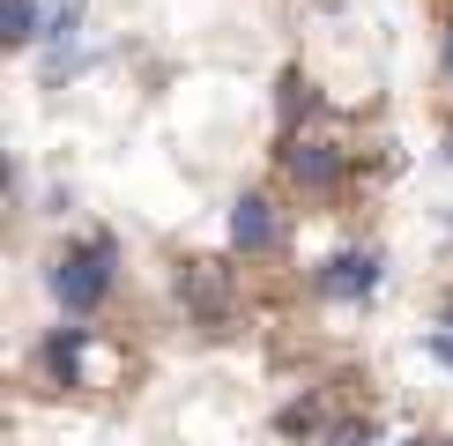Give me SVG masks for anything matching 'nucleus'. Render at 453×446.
I'll list each match as a JSON object with an SVG mask.
<instances>
[{
    "label": "nucleus",
    "instance_id": "1",
    "mask_svg": "<svg viewBox=\"0 0 453 446\" xmlns=\"http://www.w3.org/2000/svg\"><path fill=\"white\" fill-rule=\"evenodd\" d=\"M111 283V246H89V253H67L60 268H52V290H60L67 312H89Z\"/></svg>",
    "mask_w": 453,
    "mask_h": 446
},
{
    "label": "nucleus",
    "instance_id": "2",
    "mask_svg": "<svg viewBox=\"0 0 453 446\" xmlns=\"http://www.w3.org/2000/svg\"><path fill=\"white\" fill-rule=\"evenodd\" d=\"M319 290L327 297H372L380 290V253H334L327 275H319Z\"/></svg>",
    "mask_w": 453,
    "mask_h": 446
},
{
    "label": "nucleus",
    "instance_id": "3",
    "mask_svg": "<svg viewBox=\"0 0 453 446\" xmlns=\"http://www.w3.org/2000/svg\"><path fill=\"white\" fill-rule=\"evenodd\" d=\"M45 358L60 365L67 380H74V372H89V380H104V372H111V358H104V350H89V334H82V327H60V334H52V350H45Z\"/></svg>",
    "mask_w": 453,
    "mask_h": 446
},
{
    "label": "nucleus",
    "instance_id": "4",
    "mask_svg": "<svg viewBox=\"0 0 453 446\" xmlns=\"http://www.w3.org/2000/svg\"><path fill=\"white\" fill-rule=\"evenodd\" d=\"M231 238H238L245 253L275 246V216H268V201H238V209H231Z\"/></svg>",
    "mask_w": 453,
    "mask_h": 446
},
{
    "label": "nucleus",
    "instance_id": "5",
    "mask_svg": "<svg viewBox=\"0 0 453 446\" xmlns=\"http://www.w3.org/2000/svg\"><path fill=\"white\" fill-rule=\"evenodd\" d=\"M290 172L312 179V186H327V179H334V149H327V142H297V149H290Z\"/></svg>",
    "mask_w": 453,
    "mask_h": 446
},
{
    "label": "nucleus",
    "instance_id": "6",
    "mask_svg": "<svg viewBox=\"0 0 453 446\" xmlns=\"http://www.w3.org/2000/svg\"><path fill=\"white\" fill-rule=\"evenodd\" d=\"M0 37H8V45H30L37 37V0H8V8H0Z\"/></svg>",
    "mask_w": 453,
    "mask_h": 446
},
{
    "label": "nucleus",
    "instance_id": "7",
    "mask_svg": "<svg viewBox=\"0 0 453 446\" xmlns=\"http://www.w3.org/2000/svg\"><path fill=\"white\" fill-rule=\"evenodd\" d=\"M186 297H194L201 312H223V283H216L209 260H194V268H186Z\"/></svg>",
    "mask_w": 453,
    "mask_h": 446
},
{
    "label": "nucleus",
    "instance_id": "8",
    "mask_svg": "<svg viewBox=\"0 0 453 446\" xmlns=\"http://www.w3.org/2000/svg\"><path fill=\"white\" fill-rule=\"evenodd\" d=\"M334 446H372V432H357V424H342V432H334Z\"/></svg>",
    "mask_w": 453,
    "mask_h": 446
},
{
    "label": "nucleus",
    "instance_id": "9",
    "mask_svg": "<svg viewBox=\"0 0 453 446\" xmlns=\"http://www.w3.org/2000/svg\"><path fill=\"white\" fill-rule=\"evenodd\" d=\"M431 358H439V365H453V334H431Z\"/></svg>",
    "mask_w": 453,
    "mask_h": 446
},
{
    "label": "nucleus",
    "instance_id": "10",
    "mask_svg": "<svg viewBox=\"0 0 453 446\" xmlns=\"http://www.w3.org/2000/svg\"><path fill=\"white\" fill-rule=\"evenodd\" d=\"M446 320H453V305H446Z\"/></svg>",
    "mask_w": 453,
    "mask_h": 446
},
{
    "label": "nucleus",
    "instance_id": "11",
    "mask_svg": "<svg viewBox=\"0 0 453 446\" xmlns=\"http://www.w3.org/2000/svg\"><path fill=\"white\" fill-rule=\"evenodd\" d=\"M446 60H453V52H446Z\"/></svg>",
    "mask_w": 453,
    "mask_h": 446
}]
</instances>
